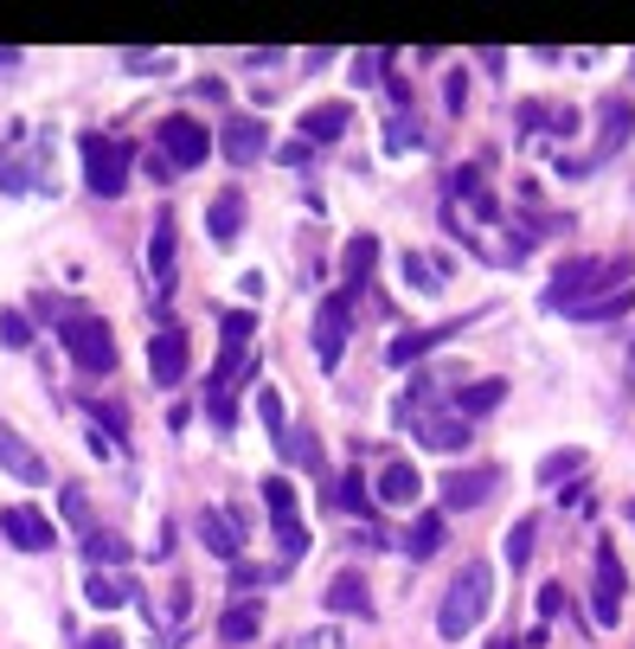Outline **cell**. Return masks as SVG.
<instances>
[{
    "label": "cell",
    "mask_w": 635,
    "mask_h": 649,
    "mask_svg": "<svg viewBox=\"0 0 635 649\" xmlns=\"http://www.w3.org/2000/svg\"><path fill=\"white\" fill-rule=\"evenodd\" d=\"M494 604V573L488 560H469L462 573H456V585L443 591V611H436V637H469V631H482V617H488Z\"/></svg>",
    "instance_id": "cell-1"
},
{
    "label": "cell",
    "mask_w": 635,
    "mask_h": 649,
    "mask_svg": "<svg viewBox=\"0 0 635 649\" xmlns=\"http://www.w3.org/2000/svg\"><path fill=\"white\" fill-rule=\"evenodd\" d=\"M251 315L244 309H231L225 322H218V366H212V379H206V412H212V425H231V386L244 379V354H251Z\"/></svg>",
    "instance_id": "cell-2"
},
{
    "label": "cell",
    "mask_w": 635,
    "mask_h": 649,
    "mask_svg": "<svg viewBox=\"0 0 635 649\" xmlns=\"http://www.w3.org/2000/svg\"><path fill=\"white\" fill-rule=\"evenodd\" d=\"M77 154H84V180H90V194L116 200V194L129 187V161H136V154H129V142L84 129V136H77Z\"/></svg>",
    "instance_id": "cell-3"
},
{
    "label": "cell",
    "mask_w": 635,
    "mask_h": 649,
    "mask_svg": "<svg viewBox=\"0 0 635 649\" xmlns=\"http://www.w3.org/2000/svg\"><path fill=\"white\" fill-rule=\"evenodd\" d=\"M59 341H65V354L84 373H110L116 366V335H110L103 315H71L65 328H59Z\"/></svg>",
    "instance_id": "cell-4"
},
{
    "label": "cell",
    "mask_w": 635,
    "mask_h": 649,
    "mask_svg": "<svg viewBox=\"0 0 635 649\" xmlns=\"http://www.w3.org/2000/svg\"><path fill=\"white\" fill-rule=\"evenodd\" d=\"M623 277H630V271H623V264H610V258H577L559 284H546L539 302H546V309H577L590 289H610V284H623Z\"/></svg>",
    "instance_id": "cell-5"
},
{
    "label": "cell",
    "mask_w": 635,
    "mask_h": 649,
    "mask_svg": "<svg viewBox=\"0 0 635 649\" xmlns=\"http://www.w3.org/2000/svg\"><path fill=\"white\" fill-rule=\"evenodd\" d=\"M154 142H161V161H167V167H200L212 154L206 123H193V116H161V123H154Z\"/></svg>",
    "instance_id": "cell-6"
},
{
    "label": "cell",
    "mask_w": 635,
    "mask_h": 649,
    "mask_svg": "<svg viewBox=\"0 0 635 649\" xmlns=\"http://www.w3.org/2000/svg\"><path fill=\"white\" fill-rule=\"evenodd\" d=\"M623 598H630V573H623V560H617V547L604 540L597 547V591H590V617L610 631L617 617H623Z\"/></svg>",
    "instance_id": "cell-7"
},
{
    "label": "cell",
    "mask_w": 635,
    "mask_h": 649,
    "mask_svg": "<svg viewBox=\"0 0 635 649\" xmlns=\"http://www.w3.org/2000/svg\"><path fill=\"white\" fill-rule=\"evenodd\" d=\"M187 361H193L187 328L161 322V328L148 335V379H154V386H180V379H187Z\"/></svg>",
    "instance_id": "cell-8"
},
{
    "label": "cell",
    "mask_w": 635,
    "mask_h": 649,
    "mask_svg": "<svg viewBox=\"0 0 635 649\" xmlns=\"http://www.w3.org/2000/svg\"><path fill=\"white\" fill-rule=\"evenodd\" d=\"M347 315H353L347 289H334V296L315 309V354H321V366H341V348H347Z\"/></svg>",
    "instance_id": "cell-9"
},
{
    "label": "cell",
    "mask_w": 635,
    "mask_h": 649,
    "mask_svg": "<svg viewBox=\"0 0 635 649\" xmlns=\"http://www.w3.org/2000/svg\"><path fill=\"white\" fill-rule=\"evenodd\" d=\"M0 527H7V540L20 547V553H46L52 540H59V527L39 514L33 502H13V508H0Z\"/></svg>",
    "instance_id": "cell-10"
},
{
    "label": "cell",
    "mask_w": 635,
    "mask_h": 649,
    "mask_svg": "<svg viewBox=\"0 0 635 649\" xmlns=\"http://www.w3.org/2000/svg\"><path fill=\"white\" fill-rule=\"evenodd\" d=\"M174 251H180V225H174V213H161L154 219V238H148V277H154L161 296L174 289Z\"/></svg>",
    "instance_id": "cell-11"
},
{
    "label": "cell",
    "mask_w": 635,
    "mask_h": 649,
    "mask_svg": "<svg viewBox=\"0 0 635 649\" xmlns=\"http://www.w3.org/2000/svg\"><path fill=\"white\" fill-rule=\"evenodd\" d=\"M0 470H7L13 483H46V457L20 432H7V425H0Z\"/></svg>",
    "instance_id": "cell-12"
},
{
    "label": "cell",
    "mask_w": 635,
    "mask_h": 649,
    "mask_svg": "<svg viewBox=\"0 0 635 649\" xmlns=\"http://www.w3.org/2000/svg\"><path fill=\"white\" fill-rule=\"evenodd\" d=\"M494 483H500V470H456L449 483H443V508H482L494 496Z\"/></svg>",
    "instance_id": "cell-13"
},
{
    "label": "cell",
    "mask_w": 635,
    "mask_h": 649,
    "mask_svg": "<svg viewBox=\"0 0 635 649\" xmlns=\"http://www.w3.org/2000/svg\"><path fill=\"white\" fill-rule=\"evenodd\" d=\"M372 496H379L385 508H411V502L423 496L418 463H405V457H398V463H385V470H379V489H372Z\"/></svg>",
    "instance_id": "cell-14"
},
{
    "label": "cell",
    "mask_w": 635,
    "mask_h": 649,
    "mask_svg": "<svg viewBox=\"0 0 635 649\" xmlns=\"http://www.w3.org/2000/svg\"><path fill=\"white\" fill-rule=\"evenodd\" d=\"M449 335H456L449 322H436V328H405V335H392V348H385V361H392V366H411V361H423L430 348H443Z\"/></svg>",
    "instance_id": "cell-15"
},
{
    "label": "cell",
    "mask_w": 635,
    "mask_h": 649,
    "mask_svg": "<svg viewBox=\"0 0 635 649\" xmlns=\"http://www.w3.org/2000/svg\"><path fill=\"white\" fill-rule=\"evenodd\" d=\"M347 123H353V103H315V110H302V142H334Z\"/></svg>",
    "instance_id": "cell-16"
},
{
    "label": "cell",
    "mask_w": 635,
    "mask_h": 649,
    "mask_svg": "<svg viewBox=\"0 0 635 649\" xmlns=\"http://www.w3.org/2000/svg\"><path fill=\"white\" fill-rule=\"evenodd\" d=\"M507 399V379H469V386H456V419L469 425V419H482Z\"/></svg>",
    "instance_id": "cell-17"
},
{
    "label": "cell",
    "mask_w": 635,
    "mask_h": 649,
    "mask_svg": "<svg viewBox=\"0 0 635 649\" xmlns=\"http://www.w3.org/2000/svg\"><path fill=\"white\" fill-rule=\"evenodd\" d=\"M264 148H270V129H264V123H231V129H225V161H231V167H251Z\"/></svg>",
    "instance_id": "cell-18"
},
{
    "label": "cell",
    "mask_w": 635,
    "mask_h": 649,
    "mask_svg": "<svg viewBox=\"0 0 635 649\" xmlns=\"http://www.w3.org/2000/svg\"><path fill=\"white\" fill-rule=\"evenodd\" d=\"M328 611H341V617H366L372 611V591H366V578L359 573H334V585H328Z\"/></svg>",
    "instance_id": "cell-19"
},
{
    "label": "cell",
    "mask_w": 635,
    "mask_h": 649,
    "mask_svg": "<svg viewBox=\"0 0 635 649\" xmlns=\"http://www.w3.org/2000/svg\"><path fill=\"white\" fill-rule=\"evenodd\" d=\"M257 624H264V604H257V598H238V604L218 617V637H225V644H251Z\"/></svg>",
    "instance_id": "cell-20"
},
{
    "label": "cell",
    "mask_w": 635,
    "mask_h": 649,
    "mask_svg": "<svg viewBox=\"0 0 635 649\" xmlns=\"http://www.w3.org/2000/svg\"><path fill=\"white\" fill-rule=\"evenodd\" d=\"M238 219H244V200H238V187H225V194L212 200V213H206L212 245H231V238H238Z\"/></svg>",
    "instance_id": "cell-21"
},
{
    "label": "cell",
    "mask_w": 635,
    "mask_h": 649,
    "mask_svg": "<svg viewBox=\"0 0 635 649\" xmlns=\"http://www.w3.org/2000/svg\"><path fill=\"white\" fill-rule=\"evenodd\" d=\"M200 540H206L218 560H238V534H231L225 508H200Z\"/></svg>",
    "instance_id": "cell-22"
},
{
    "label": "cell",
    "mask_w": 635,
    "mask_h": 649,
    "mask_svg": "<svg viewBox=\"0 0 635 649\" xmlns=\"http://www.w3.org/2000/svg\"><path fill=\"white\" fill-rule=\"evenodd\" d=\"M418 437L430 450H462V444H469V425H462V419H418Z\"/></svg>",
    "instance_id": "cell-23"
},
{
    "label": "cell",
    "mask_w": 635,
    "mask_h": 649,
    "mask_svg": "<svg viewBox=\"0 0 635 649\" xmlns=\"http://www.w3.org/2000/svg\"><path fill=\"white\" fill-rule=\"evenodd\" d=\"M436 547H443V514H418L411 534H405V553H411V560H430Z\"/></svg>",
    "instance_id": "cell-24"
},
{
    "label": "cell",
    "mask_w": 635,
    "mask_h": 649,
    "mask_svg": "<svg viewBox=\"0 0 635 649\" xmlns=\"http://www.w3.org/2000/svg\"><path fill=\"white\" fill-rule=\"evenodd\" d=\"M630 129H635V110L617 97V103H604V154H617V148L630 142Z\"/></svg>",
    "instance_id": "cell-25"
},
{
    "label": "cell",
    "mask_w": 635,
    "mask_h": 649,
    "mask_svg": "<svg viewBox=\"0 0 635 649\" xmlns=\"http://www.w3.org/2000/svg\"><path fill=\"white\" fill-rule=\"evenodd\" d=\"M84 598H90L97 611H116V604H129V585H123V578H110V573H90Z\"/></svg>",
    "instance_id": "cell-26"
},
{
    "label": "cell",
    "mask_w": 635,
    "mask_h": 649,
    "mask_svg": "<svg viewBox=\"0 0 635 649\" xmlns=\"http://www.w3.org/2000/svg\"><path fill=\"white\" fill-rule=\"evenodd\" d=\"M264 508H270L277 521H295V483H289V476H264Z\"/></svg>",
    "instance_id": "cell-27"
},
{
    "label": "cell",
    "mask_w": 635,
    "mask_h": 649,
    "mask_svg": "<svg viewBox=\"0 0 635 649\" xmlns=\"http://www.w3.org/2000/svg\"><path fill=\"white\" fill-rule=\"evenodd\" d=\"M372 258H379V245H372V238H353V245H347V296H353L359 284H366Z\"/></svg>",
    "instance_id": "cell-28"
},
{
    "label": "cell",
    "mask_w": 635,
    "mask_h": 649,
    "mask_svg": "<svg viewBox=\"0 0 635 649\" xmlns=\"http://www.w3.org/2000/svg\"><path fill=\"white\" fill-rule=\"evenodd\" d=\"M577 470H584V450H559V457L539 463V483H559V476H577Z\"/></svg>",
    "instance_id": "cell-29"
},
{
    "label": "cell",
    "mask_w": 635,
    "mask_h": 649,
    "mask_svg": "<svg viewBox=\"0 0 635 649\" xmlns=\"http://www.w3.org/2000/svg\"><path fill=\"white\" fill-rule=\"evenodd\" d=\"M526 553H533V521H513V534H507V566H526Z\"/></svg>",
    "instance_id": "cell-30"
},
{
    "label": "cell",
    "mask_w": 635,
    "mask_h": 649,
    "mask_svg": "<svg viewBox=\"0 0 635 649\" xmlns=\"http://www.w3.org/2000/svg\"><path fill=\"white\" fill-rule=\"evenodd\" d=\"M405 277H411V289H423V296H436V284H443V277H436V271L423 264L418 251H405Z\"/></svg>",
    "instance_id": "cell-31"
},
{
    "label": "cell",
    "mask_w": 635,
    "mask_h": 649,
    "mask_svg": "<svg viewBox=\"0 0 635 649\" xmlns=\"http://www.w3.org/2000/svg\"><path fill=\"white\" fill-rule=\"evenodd\" d=\"M0 341H7V348H26V341H33V328H26V315H20V309H7V315H0Z\"/></svg>",
    "instance_id": "cell-32"
},
{
    "label": "cell",
    "mask_w": 635,
    "mask_h": 649,
    "mask_svg": "<svg viewBox=\"0 0 635 649\" xmlns=\"http://www.w3.org/2000/svg\"><path fill=\"white\" fill-rule=\"evenodd\" d=\"M277 534H282V553H289V560L308 553V527H302V521H277Z\"/></svg>",
    "instance_id": "cell-33"
},
{
    "label": "cell",
    "mask_w": 635,
    "mask_h": 649,
    "mask_svg": "<svg viewBox=\"0 0 635 649\" xmlns=\"http://www.w3.org/2000/svg\"><path fill=\"white\" fill-rule=\"evenodd\" d=\"M334 496H341V508H353V514H366V476H347V483H341Z\"/></svg>",
    "instance_id": "cell-34"
},
{
    "label": "cell",
    "mask_w": 635,
    "mask_h": 649,
    "mask_svg": "<svg viewBox=\"0 0 635 649\" xmlns=\"http://www.w3.org/2000/svg\"><path fill=\"white\" fill-rule=\"evenodd\" d=\"M418 142H423V136L411 129V123H405V116H398V123L385 129V148H392V154H398V148H418Z\"/></svg>",
    "instance_id": "cell-35"
},
{
    "label": "cell",
    "mask_w": 635,
    "mask_h": 649,
    "mask_svg": "<svg viewBox=\"0 0 635 649\" xmlns=\"http://www.w3.org/2000/svg\"><path fill=\"white\" fill-rule=\"evenodd\" d=\"M257 419H264V425L282 437V399H277V392H257Z\"/></svg>",
    "instance_id": "cell-36"
},
{
    "label": "cell",
    "mask_w": 635,
    "mask_h": 649,
    "mask_svg": "<svg viewBox=\"0 0 635 649\" xmlns=\"http://www.w3.org/2000/svg\"><path fill=\"white\" fill-rule=\"evenodd\" d=\"M443 103H449V110H462V103H469V77H462V72L443 77Z\"/></svg>",
    "instance_id": "cell-37"
},
{
    "label": "cell",
    "mask_w": 635,
    "mask_h": 649,
    "mask_svg": "<svg viewBox=\"0 0 635 649\" xmlns=\"http://www.w3.org/2000/svg\"><path fill=\"white\" fill-rule=\"evenodd\" d=\"M282 649H341V637L334 631H308V637H289Z\"/></svg>",
    "instance_id": "cell-38"
},
{
    "label": "cell",
    "mask_w": 635,
    "mask_h": 649,
    "mask_svg": "<svg viewBox=\"0 0 635 649\" xmlns=\"http://www.w3.org/2000/svg\"><path fill=\"white\" fill-rule=\"evenodd\" d=\"M553 611H564V591H559V585H546V591H539V617H553Z\"/></svg>",
    "instance_id": "cell-39"
},
{
    "label": "cell",
    "mask_w": 635,
    "mask_h": 649,
    "mask_svg": "<svg viewBox=\"0 0 635 649\" xmlns=\"http://www.w3.org/2000/svg\"><path fill=\"white\" fill-rule=\"evenodd\" d=\"M277 161H282V167H302V161H308V142H289V148H277Z\"/></svg>",
    "instance_id": "cell-40"
},
{
    "label": "cell",
    "mask_w": 635,
    "mask_h": 649,
    "mask_svg": "<svg viewBox=\"0 0 635 649\" xmlns=\"http://www.w3.org/2000/svg\"><path fill=\"white\" fill-rule=\"evenodd\" d=\"M84 649H123V637H116V631H97V637H90Z\"/></svg>",
    "instance_id": "cell-41"
},
{
    "label": "cell",
    "mask_w": 635,
    "mask_h": 649,
    "mask_svg": "<svg viewBox=\"0 0 635 649\" xmlns=\"http://www.w3.org/2000/svg\"><path fill=\"white\" fill-rule=\"evenodd\" d=\"M488 649H520V644H513V637H494V644Z\"/></svg>",
    "instance_id": "cell-42"
},
{
    "label": "cell",
    "mask_w": 635,
    "mask_h": 649,
    "mask_svg": "<svg viewBox=\"0 0 635 649\" xmlns=\"http://www.w3.org/2000/svg\"><path fill=\"white\" fill-rule=\"evenodd\" d=\"M630 521H635V502H630Z\"/></svg>",
    "instance_id": "cell-43"
}]
</instances>
